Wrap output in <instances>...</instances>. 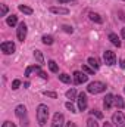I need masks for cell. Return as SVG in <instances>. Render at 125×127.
Returning a JSON list of instances; mask_svg holds the SVG:
<instances>
[{
	"label": "cell",
	"mask_w": 125,
	"mask_h": 127,
	"mask_svg": "<svg viewBox=\"0 0 125 127\" xmlns=\"http://www.w3.org/2000/svg\"><path fill=\"white\" fill-rule=\"evenodd\" d=\"M38 69H40V65H31V66H28V68L25 69V77H30L32 71H35V72H37Z\"/></svg>",
	"instance_id": "obj_20"
},
{
	"label": "cell",
	"mask_w": 125,
	"mask_h": 127,
	"mask_svg": "<svg viewBox=\"0 0 125 127\" xmlns=\"http://www.w3.org/2000/svg\"><path fill=\"white\" fill-rule=\"evenodd\" d=\"M112 123L116 127H125V115L121 111H116V112L112 115Z\"/></svg>",
	"instance_id": "obj_4"
},
{
	"label": "cell",
	"mask_w": 125,
	"mask_h": 127,
	"mask_svg": "<svg viewBox=\"0 0 125 127\" xmlns=\"http://www.w3.org/2000/svg\"><path fill=\"white\" fill-rule=\"evenodd\" d=\"M6 13H7V6L0 4V16H6Z\"/></svg>",
	"instance_id": "obj_29"
},
{
	"label": "cell",
	"mask_w": 125,
	"mask_h": 127,
	"mask_svg": "<svg viewBox=\"0 0 125 127\" xmlns=\"http://www.w3.org/2000/svg\"><path fill=\"white\" fill-rule=\"evenodd\" d=\"M18 9H19L22 13H25V15H32V12H34L31 7H30V6H27V4H19V6H18Z\"/></svg>",
	"instance_id": "obj_17"
},
{
	"label": "cell",
	"mask_w": 125,
	"mask_h": 127,
	"mask_svg": "<svg viewBox=\"0 0 125 127\" xmlns=\"http://www.w3.org/2000/svg\"><path fill=\"white\" fill-rule=\"evenodd\" d=\"M47 65H49V68H50L52 72H59V66H58V64L55 62V61H49Z\"/></svg>",
	"instance_id": "obj_22"
},
{
	"label": "cell",
	"mask_w": 125,
	"mask_h": 127,
	"mask_svg": "<svg viewBox=\"0 0 125 127\" xmlns=\"http://www.w3.org/2000/svg\"><path fill=\"white\" fill-rule=\"evenodd\" d=\"M0 49H1V52H3L4 55H12L16 47H15V44H13L12 41H3V43L0 44Z\"/></svg>",
	"instance_id": "obj_8"
},
{
	"label": "cell",
	"mask_w": 125,
	"mask_h": 127,
	"mask_svg": "<svg viewBox=\"0 0 125 127\" xmlns=\"http://www.w3.org/2000/svg\"><path fill=\"white\" fill-rule=\"evenodd\" d=\"M122 1H125V0H122Z\"/></svg>",
	"instance_id": "obj_41"
},
{
	"label": "cell",
	"mask_w": 125,
	"mask_h": 127,
	"mask_svg": "<svg viewBox=\"0 0 125 127\" xmlns=\"http://www.w3.org/2000/svg\"><path fill=\"white\" fill-rule=\"evenodd\" d=\"M34 58H35V61L38 62V65H43V64H44V58H43V53H41V50L35 49V50H34Z\"/></svg>",
	"instance_id": "obj_15"
},
{
	"label": "cell",
	"mask_w": 125,
	"mask_h": 127,
	"mask_svg": "<svg viewBox=\"0 0 125 127\" xmlns=\"http://www.w3.org/2000/svg\"><path fill=\"white\" fill-rule=\"evenodd\" d=\"M109 40H110V43H112L113 46H118V47H121V40H119L118 34H115V32H110V34H109Z\"/></svg>",
	"instance_id": "obj_13"
},
{
	"label": "cell",
	"mask_w": 125,
	"mask_h": 127,
	"mask_svg": "<svg viewBox=\"0 0 125 127\" xmlns=\"http://www.w3.org/2000/svg\"><path fill=\"white\" fill-rule=\"evenodd\" d=\"M49 10L52 13H56V15H68L69 13V9L68 7H62V6H52Z\"/></svg>",
	"instance_id": "obj_12"
},
{
	"label": "cell",
	"mask_w": 125,
	"mask_h": 127,
	"mask_svg": "<svg viewBox=\"0 0 125 127\" xmlns=\"http://www.w3.org/2000/svg\"><path fill=\"white\" fill-rule=\"evenodd\" d=\"M37 74H38V75H40V77H41L43 80H47V74H46L44 71H41V68H40V69L37 71Z\"/></svg>",
	"instance_id": "obj_33"
},
{
	"label": "cell",
	"mask_w": 125,
	"mask_h": 127,
	"mask_svg": "<svg viewBox=\"0 0 125 127\" xmlns=\"http://www.w3.org/2000/svg\"><path fill=\"white\" fill-rule=\"evenodd\" d=\"M103 61H104L106 65H109V66L115 65V64H116V55H115V52H112V50H106V52L103 53Z\"/></svg>",
	"instance_id": "obj_5"
},
{
	"label": "cell",
	"mask_w": 125,
	"mask_h": 127,
	"mask_svg": "<svg viewBox=\"0 0 125 127\" xmlns=\"http://www.w3.org/2000/svg\"><path fill=\"white\" fill-rule=\"evenodd\" d=\"M90 114H91L93 117H96V118H99V120H102V118H103V112H100L99 109H91V111H90Z\"/></svg>",
	"instance_id": "obj_26"
},
{
	"label": "cell",
	"mask_w": 125,
	"mask_h": 127,
	"mask_svg": "<svg viewBox=\"0 0 125 127\" xmlns=\"http://www.w3.org/2000/svg\"><path fill=\"white\" fill-rule=\"evenodd\" d=\"M66 127H77V124L72 123V121H68V123H66Z\"/></svg>",
	"instance_id": "obj_35"
},
{
	"label": "cell",
	"mask_w": 125,
	"mask_h": 127,
	"mask_svg": "<svg viewBox=\"0 0 125 127\" xmlns=\"http://www.w3.org/2000/svg\"><path fill=\"white\" fill-rule=\"evenodd\" d=\"M121 35H122V38L125 40V28H122V30H121Z\"/></svg>",
	"instance_id": "obj_36"
},
{
	"label": "cell",
	"mask_w": 125,
	"mask_h": 127,
	"mask_svg": "<svg viewBox=\"0 0 125 127\" xmlns=\"http://www.w3.org/2000/svg\"><path fill=\"white\" fill-rule=\"evenodd\" d=\"M87 127H99L97 120H94L93 117H91V118H88V120H87Z\"/></svg>",
	"instance_id": "obj_27"
},
{
	"label": "cell",
	"mask_w": 125,
	"mask_h": 127,
	"mask_svg": "<svg viewBox=\"0 0 125 127\" xmlns=\"http://www.w3.org/2000/svg\"><path fill=\"white\" fill-rule=\"evenodd\" d=\"M19 86H21V80H13V81H12V90L19 89Z\"/></svg>",
	"instance_id": "obj_31"
},
{
	"label": "cell",
	"mask_w": 125,
	"mask_h": 127,
	"mask_svg": "<svg viewBox=\"0 0 125 127\" xmlns=\"http://www.w3.org/2000/svg\"><path fill=\"white\" fill-rule=\"evenodd\" d=\"M43 95L47 96V97H52V99H56V97H58V93H56V92H50V90L43 92Z\"/></svg>",
	"instance_id": "obj_28"
},
{
	"label": "cell",
	"mask_w": 125,
	"mask_h": 127,
	"mask_svg": "<svg viewBox=\"0 0 125 127\" xmlns=\"http://www.w3.org/2000/svg\"><path fill=\"white\" fill-rule=\"evenodd\" d=\"M87 90H88L90 93H93V95H97V93H102V92L106 90V84L102 83V81H91V83L88 84Z\"/></svg>",
	"instance_id": "obj_2"
},
{
	"label": "cell",
	"mask_w": 125,
	"mask_h": 127,
	"mask_svg": "<svg viewBox=\"0 0 125 127\" xmlns=\"http://www.w3.org/2000/svg\"><path fill=\"white\" fill-rule=\"evenodd\" d=\"M124 93H125V87H124Z\"/></svg>",
	"instance_id": "obj_40"
},
{
	"label": "cell",
	"mask_w": 125,
	"mask_h": 127,
	"mask_svg": "<svg viewBox=\"0 0 125 127\" xmlns=\"http://www.w3.org/2000/svg\"><path fill=\"white\" fill-rule=\"evenodd\" d=\"M103 127H113V126H112L110 123H104V124H103Z\"/></svg>",
	"instance_id": "obj_37"
},
{
	"label": "cell",
	"mask_w": 125,
	"mask_h": 127,
	"mask_svg": "<svg viewBox=\"0 0 125 127\" xmlns=\"http://www.w3.org/2000/svg\"><path fill=\"white\" fill-rule=\"evenodd\" d=\"M62 30L65 32H68V34H72V32H74V28L69 27V25H62Z\"/></svg>",
	"instance_id": "obj_32"
},
{
	"label": "cell",
	"mask_w": 125,
	"mask_h": 127,
	"mask_svg": "<svg viewBox=\"0 0 125 127\" xmlns=\"http://www.w3.org/2000/svg\"><path fill=\"white\" fill-rule=\"evenodd\" d=\"M58 77H59V80H61L62 83H66V84H68V83H71V77H69L68 74H65V72H62V74H59Z\"/></svg>",
	"instance_id": "obj_23"
},
{
	"label": "cell",
	"mask_w": 125,
	"mask_h": 127,
	"mask_svg": "<svg viewBox=\"0 0 125 127\" xmlns=\"http://www.w3.org/2000/svg\"><path fill=\"white\" fill-rule=\"evenodd\" d=\"M59 3H68V1H72V0H58Z\"/></svg>",
	"instance_id": "obj_38"
},
{
	"label": "cell",
	"mask_w": 125,
	"mask_h": 127,
	"mask_svg": "<svg viewBox=\"0 0 125 127\" xmlns=\"http://www.w3.org/2000/svg\"><path fill=\"white\" fill-rule=\"evenodd\" d=\"M1 127H16L13 123H10V121H4L3 124H1Z\"/></svg>",
	"instance_id": "obj_34"
},
{
	"label": "cell",
	"mask_w": 125,
	"mask_h": 127,
	"mask_svg": "<svg viewBox=\"0 0 125 127\" xmlns=\"http://www.w3.org/2000/svg\"><path fill=\"white\" fill-rule=\"evenodd\" d=\"M113 105H115L116 108L122 109V108L125 106V102H124V99H122L121 96H115V102H113Z\"/></svg>",
	"instance_id": "obj_18"
},
{
	"label": "cell",
	"mask_w": 125,
	"mask_h": 127,
	"mask_svg": "<svg viewBox=\"0 0 125 127\" xmlns=\"http://www.w3.org/2000/svg\"><path fill=\"white\" fill-rule=\"evenodd\" d=\"M113 102H115V96L113 95H106L103 97V106H104V109L107 111V109H110L112 106H113Z\"/></svg>",
	"instance_id": "obj_11"
},
{
	"label": "cell",
	"mask_w": 125,
	"mask_h": 127,
	"mask_svg": "<svg viewBox=\"0 0 125 127\" xmlns=\"http://www.w3.org/2000/svg\"><path fill=\"white\" fill-rule=\"evenodd\" d=\"M66 97H68V99H75V97H78L77 90H75V89H69V90L66 92Z\"/></svg>",
	"instance_id": "obj_24"
},
{
	"label": "cell",
	"mask_w": 125,
	"mask_h": 127,
	"mask_svg": "<svg viewBox=\"0 0 125 127\" xmlns=\"http://www.w3.org/2000/svg\"><path fill=\"white\" fill-rule=\"evenodd\" d=\"M15 114H16V117L22 121V126H27L28 118H27V108H25V105H18V106L15 108Z\"/></svg>",
	"instance_id": "obj_3"
},
{
	"label": "cell",
	"mask_w": 125,
	"mask_h": 127,
	"mask_svg": "<svg viewBox=\"0 0 125 127\" xmlns=\"http://www.w3.org/2000/svg\"><path fill=\"white\" fill-rule=\"evenodd\" d=\"M27 31H28V28H27V24H25V22L18 24V28H16V37H18L19 41H24V40H25V37H27Z\"/></svg>",
	"instance_id": "obj_6"
},
{
	"label": "cell",
	"mask_w": 125,
	"mask_h": 127,
	"mask_svg": "<svg viewBox=\"0 0 125 127\" xmlns=\"http://www.w3.org/2000/svg\"><path fill=\"white\" fill-rule=\"evenodd\" d=\"M121 68H125V59H122V62H121Z\"/></svg>",
	"instance_id": "obj_39"
},
{
	"label": "cell",
	"mask_w": 125,
	"mask_h": 127,
	"mask_svg": "<svg viewBox=\"0 0 125 127\" xmlns=\"http://www.w3.org/2000/svg\"><path fill=\"white\" fill-rule=\"evenodd\" d=\"M83 71L85 72V74H88V75H93L94 74V68H91V66H88V65H83Z\"/></svg>",
	"instance_id": "obj_25"
},
{
	"label": "cell",
	"mask_w": 125,
	"mask_h": 127,
	"mask_svg": "<svg viewBox=\"0 0 125 127\" xmlns=\"http://www.w3.org/2000/svg\"><path fill=\"white\" fill-rule=\"evenodd\" d=\"M78 109L80 111H85L87 109V95L84 93V92H81V93H78Z\"/></svg>",
	"instance_id": "obj_10"
},
{
	"label": "cell",
	"mask_w": 125,
	"mask_h": 127,
	"mask_svg": "<svg viewBox=\"0 0 125 127\" xmlns=\"http://www.w3.org/2000/svg\"><path fill=\"white\" fill-rule=\"evenodd\" d=\"M65 106H66L71 112H78V111L75 109V106H74V103H72V102H66V103H65Z\"/></svg>",
	"instance_id": "obj_30"
},
{
	"label": "cell",
	"mask_w": 125,
	"mask_h": 127,
	"mask_svg": "<svg viewBox=\"0 0 125 127\" xmlns=\"http://www.w3.org/2000/svg\"><path fill=\"white\" fill-rule=\"evenodd\" d=\"M65 123V117H63L62 112H56L53 115V120H52V127H63Z\"/></svg>",
	"instance_id": "obj_9"
},
{
	"label": "cell",
	"mask_w": 125,
	"mask_h": 127,
	"mask_svg": "<svg viewBox=\"0 0 125 127\" xmlns=\"http://www.w3.org/2000/svg\"><path fill=\"white\" fill-rule=\"evenodd\" d=\"M88 65L91 66V68H94V69H99L100 68V64H99V59H96V58H88Z\"/></svg>",
	"instance_id": "obj_19"
},
{
	"label": "cell",
	"mask_w": 125,
	"mask_h": 127,
	"mask_svg": "<svg viewBox=\"0 0 125 127\" xmlns=\"http://www.w3.org/2000/svg\"><path fill=\"white\" fill-rule=\"evenodd\" d=\"M47 120H49V106L44 105V103H40L37 106V121H38L40 126L43 127L46 126Z\"/></svg>",
	"instance_id": "obj_1"
},
{
	"label": "cell",
	"mask_w": 125,
	"mask_h": 127,
	"mask_svg": "<svg viewBox=\"0 0 125 127\" xmlns=\"http://www.w3.org/2000/svg\"><path fill=\"white\" fill-rule=\"evenodd\" d=\"M88 18H90L93 22H96V24H102V22H103V18H102L99 13H96V12H90V13H88Z\"/></svg>",
	"instance_id": "obj_14"
},
{
	"label": "cell",
	"mask_w": 125,
	"mask_h": 127,
	"mask_svg": "<svg viewBox=\"0 0 125 127\" xmlns=\"http://www.w3.org/2000/svg\"><path fill=\"white\" fill-rule=\"evenodd\" d=\"M41 41H43L44 44L50 46V44H53V41H55V40H53V37H52V35H43V37H41Z\"/></svg>",
	"instance_id": "obj_21"
},
{
	"label": "cell",
	"mask_w": 125,
	"mask_h": 127,
	"mask_svg": "<svg viewBox=\"0 0 125 127\" xmlns=\"http://www.w3.org/2000/svg\"><path fill=\"white\" fill-rule=\"evenodd\" d=\"M6 24H7L9 27H15V25L18 24V16H16V15H10V16H7Z\"/></svg>",
	"instance_id": "obj_16"
},
{
	"label": "cell",
	"mask_w": 125,
	"mask_h": 127,
	"mask_svg": "<svg viewBox=\"0 0 125 127\" xmlns=\"http://www.w3.org/2000/svg\"><path fill=\"white\" fill-rule=\"evenodd\" d=\"M88 80V74H85L84 71H75L74 72V83L75 84H83Z\"/></svg>",
	"instance_id": "obj_7"
}]
</instances>
